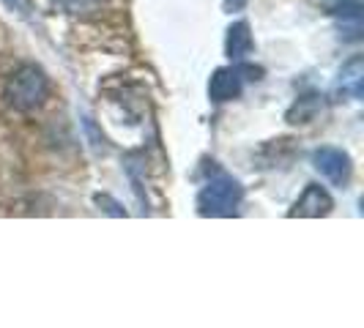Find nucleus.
<instances>
[{
  "instance_id": "20e7f679",
  "label": "nucleus",
  "mask_w": 364,
  "mask_h": 328,
  "mask_svg": "<svg viewBox=\"0 0 364 328\" xmlns=\"http://www.w3.org/2000/svg\"><path fill=\"white\" fill-rule=\"evenodd\" d=\"M334 208V200L323 186L318 183H310L304 189V195L296 200V205L291 208V217H304V219H318V217H328Z\"/></svg>"
},
{
  "instance_id": "f257e3e1",
  "label": "nucleus",
  "mask_w": 364,
  "mask_h": 328,
  "mask_svg": "<svg viewBox=\"0 0 364 328\" xmlns=\"http://www.w3.org/2000/svg\"><path fill=\"white\" fill-rule=\"evenodd\" d=\"M47 91H50L47 74L33 63H25L6 80L3 96H6L9 107L19 109V112H31L47 99Z\"/></svg>"
},
{
  "instance_id": "f03ea898",
  "label": "nucleus",
  "mask_w": 364,
  "mask_h": 328,
  "mask_svg": "<svg viewBox=\"0 0 364 328\" xmlns=\"http://www.w3.org/2000/svg\"><path fill=\"white\" fill-rule=\"evenodd\" d=\"M241 197H244V189L238 186V181L219 175L203 186L198 208L203 217H233L241 205Z\"/></svg>"
},
{
  "instance_id": "0eeeda50",
  "label": "nucleus",
  "mask_w": 364,
  "mask_h": 328,
  "mask_svg": "<svg viewBox=\"0 0 364 328\" xmlns=\"http://www.w3.org/2000/svg\"><path fill=\"white\" fill-rule=\"evenodd\" d=\"M340 85H343V91H348L353 99L362 96V58H353L346 69L340 72Z\"/></svg>"
},
{
  "instance_id": "6e6552de",
  "label": "nucleus",
  "mask_w": 364,
  "mask_h": 328,
  "mask_svg": "<svg viewBox=\"0 0 364 328\" xmlns=\"http://www.w3.org/2000/svg\"><path fill=\"white\" fill-rule=\"evenodd\" d=\"M362 0H337V3H331L328 6V14H334V17H343V19H362Z\"/></svg>"
},
{
  "instance_id": "423d86ee",
  "label": "nucleus",
  "mask_w": 364,
  "mask_h": 328,
  "mask_svg": "<svg viewBox=\"0 0 364 328\" xmlns=\"http://www.w3.org/2000/svg\"><path fill=\"white\" fill-rule=\"evenodd\" d=\"M228 55L233 58V60H241L244 55L252 50V33H250V25L247 22H236V25H230V31H228Z\"/></svg>"
},
{
  "instance_id": "7ed1b4c3",
  "label": "nucleus",
  "mask_w": 364,
  "mask_h": 328,
  "mask_svg": "<svg viewBox=\"0 0 364 328\" xmlns=\"http://www.w3.org/2000/svg\"><path fill=\"white\" fill-rule=\"evenodd\" d=\"M312 162H315V170L326 181L334 183V186H346L350 181V156H348L346 151H340V148H321V151H315Z\"/></svg>"
},
{
  "instance_id": "1a4fd4ad",
  "label": "nucleus",
  "mask_w": 364,
  "mask_h": 328,
  "mask_svg": "<svg viewBox=\"0 0 364 328\" xmlns=\"http://www.w3.org/2000/svg\"><path fill=\"white\" fill-rule=\"evenodd\" d=\"M66 14H88L102 6V0H55Z\"/></svg>"
},
{
  "instance_id": "9d476101",
  "label": "nucleus",
  "mask_w": 364,
  "mask_h": 328,
  "mask_svg": "<svg viewBox=\"0 0 364 328\" xmlns=\"http://www.w3.org/2000/svg\"><path fill=\"white\" fill-rule=\"evenodd\" d=\"M3 3H6L11 11L22 14V17H28V14H31V9H33V6H31V0H3Z\"/></svg>"
},
{
  "instance_id": "39448f33",
  "label": "nucleus",
  "mask_w": 364,
  "mask_h": 328,
  "mask_svg": "<svg viewBox=\"0 0 364 328\" xmlns=\"http://www.w3.org/2000/svg\"><path fill=\"white\" fill-rule=\"evenodd\" d=\"M238 93H241V80H238L236 69H219L214 72L211 82H208V96L211 102H233Z\"/></svg>"
}]
</instances>
